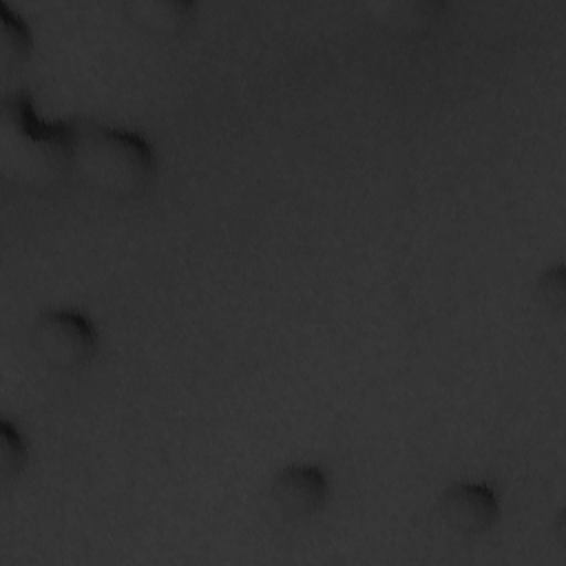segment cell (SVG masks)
I'll list each match as a JSON object with an SVG mask.
<instances>
[{"label":"cell","mask_w":566,"mask_h":566,"mask_svg":"<svg viewBox=\"0 0 566 566\" xmlns=\"http://www.w3.org/2000/svg\"><path fill=\"white\" fill-rule=\"evenodd\" d=\"M27 464V442L20 433V429L2 418L0 420V475L4 482L13 480L22 473Z\"/></svg>","instance_id":"ba28073f"},{"label":"cell","mask_w":566,"mask_h":566,"mask_svg":"<svg viewBox=\"0 0 566 566\" xmlns=\"http://www.w3.org/2000/svg\"><path fill=\"white\" fill-rule=\"evenodd\" d=\"M272 509L287 522L314 517L329 495L327 473L312 462H292L279 469L268 489Z\"/></svg>","instance_id":"277c9868"},{"label":"cell","mask_w":566,"mask_h":566,"mask_svg":"<svg viewBox=\"0 0 566 566\" xmlns=\"http://www.w3.org/2000/svg\"><path fill=\"white\" fill-rule=\"evenodd\" d=\"M500 513V500L491 484L460 480L440 495L442 522L460 535H480L493 526Z\"/></svg>","instance_id":"5b68a950"},{"label":"cell","mask_w":566,"mask_h":566,"mask_svg":"<svg viewBox=\"0 0 566 566\" xmlns=\"http://www.w3.org/2000/svg\"><path fill=\"white\" fill-rule=\"evenodd\" d=\"M130 15L155 31H179L190 22L197 4L192 0H133Z\"/></svg>","instance_id":"52a82bcc"},{"label":"cell","mask_w":566,"mask_h":566,"mask_svg":"<svg viewBox=\"0 0 566 566\" xmlns=\"http://www.w3.org/2000/svg\"><path fill=\"white\" fill-rule=\"evenodd\" d=\"M29 343L38 358L55 369H77L97 349L95 323L80 310L55 307L42 312L29 329Z\"/></svg>","instance_id":"3957f363"},{"label":"cell","mask_w":566,"mask_h":566,"mask_svg":"<svg viewBox=\"0 0 566 566\" xmlns=\"http://www.w3.org/2000/svg\"><path fill=\"white\" fill-rule=\"evenodd\" d=\"M75 119H42L24 88H7L0 108L2 170L24 184H51L73 170Z\"/></svg>","instance_id":"6da1fadb"},{"label":"cell","mask_w":566,"mask_h":566,"mask_svg":"<svg viewBox=\"0 0 566 566\" xmlns=\"http://www.w3.org/2000/svg\"><path fill=\"white\" fill-rule=\"evenodd\" d=\"M31 31L27 22L2 0L0 2V71L7 82L31 55Z\"/></svg>","instance_id":"8992f818"},{"label":"cell","mask_w":566,"mask_h":566,"mask_svg":"<svg viewBox=\"0 0 566 566\" xmlns=\"http://www.w3.org/2000/svg\"><path fill=\"white\" fill-rule=\"evenodd\" d=\"M537 294L546 305L562 307L564 305V268L562 263L548 265L539 276H537Z\"/></svg>","instance_id":"9c48e42d"},{"label":"cell","mask_w":566,"mask_h":566,"mask_svg":"<svg viewBox=\"0 0 566 566\" xmlns=\"http://www.w3.org/2000/svg\"><path fill=\"white\" fill-rule=\"evenodd\" d=\"M73 170L106 192L135 195L155 177L157 157L135 130L75 119Z\"/></svg>","instance_id":"7a4b0ae2"}]
</instances>
